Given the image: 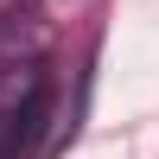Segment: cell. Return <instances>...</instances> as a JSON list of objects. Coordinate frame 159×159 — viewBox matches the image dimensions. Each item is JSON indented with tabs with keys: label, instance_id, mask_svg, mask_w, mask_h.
Returning <instances> with one entry per match:
<instances>
[{
	"label": "cell",
	"instance_id": "obj_1",
	"mask_svg": "<svg viewBox=\"0 0 159 159\" xmlns=\"http://www.w3.org/2000/svg\"><path fill=\"white\" fill-rule=\"evenodd\" d=\"M38 115H45V89H32L19 108H0V159H19L25 153V140L38 134Z\"/></svg>",
	"mask_w": 159,
	"mask_h": 159
}]
</instances>
